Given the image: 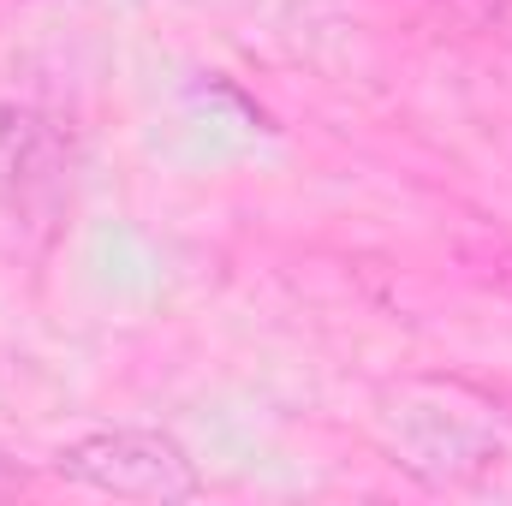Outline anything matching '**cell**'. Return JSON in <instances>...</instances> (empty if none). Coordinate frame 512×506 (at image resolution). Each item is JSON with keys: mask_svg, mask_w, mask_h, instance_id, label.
<instances>
[{"mask_svg": "<svg viewBox=\"0 0 512 506\" xmlns=\"http://www.w3.org/2000/svg\"><path fill=\"white\" fill-rule=\"evenodd\" d=\"M60 477L120 495V501H191L197 495V471L185 459L179 441L149 435V429H96L78 435L54 453Z\"/></svg>", "mask_w": 512, "mask_h": 506, "instance_id": "6da1fadb", "label": "cell"}, {"mask_svg": "<svg viewBox=\"0 0 512 506\" xmlns=\"http://www.w3.org/2000/svg\"><path fill=\"white\" fill-rule=\"evenodd\" d=\"M60 173V131L36 108H0V203H30Z\"/></svg>", "mask_w": 512, "mask_h": 506, "instance_id": "7a4b0ae2", "label": "cell"}, {"mask_svg": "<svg viewBox=\"0 0 512 506\" xmlns=\"http://www.w3.org/2000/svg\"><path fill=\"white\" fill-rule=\"evenodd\" d=\"M18 483H24V477H18V471L6 465V453H0V495H6V489H18Z\"/></svg>", "mask_w": 512, "mask_h": 506, "instance_id": "3957f363", "label": "cell"}]
</instances>
